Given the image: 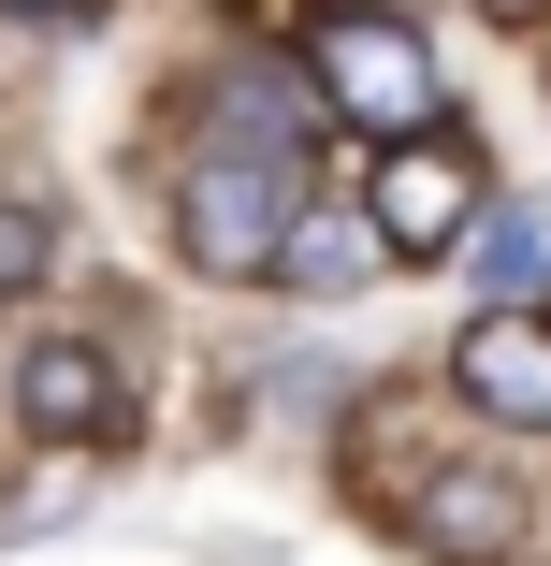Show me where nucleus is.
<instances>
[{
    "label": "nucleus",
    "instance_id": "nucleus-1",
    "mask_svg": "<svg viewBox=\"0 0 551 566\" xmlns=\"http://www.w3.org/2000/svg\"><path fill=\"white\" fill-rule=\"evenodd\" d=\"M290 218H305V160H262V146H203V160L174 175V248H189L203 276H276Z\"/></svg>",
    "mask_w": 551,
    "mask_h": 566
},
{
    "label": "nucleus",
    "instance_id": "nucleus-2",
    "mask_svg": "<svg viewBox=\"0 0 551 566\" xmlns=\"http://www.w3.org/2000/svg\"><path fill=\"white\" fill-rule=\"evenodd\" d=\"M305 73H319V102H335L349 132H435L451 117V73H435V44L406 30V15H319L305 30Z\"/></svg>",
    "mask_w": 551,
    "mask_h": 566
},
{
    "label": "nucleus",
    "instance_id": "nucleus-3",
    "mask_svg": "<svg viewBox=\"0 0 551 566\" xmlns=\"http://www.w3.org/2000/svg\"><path fill=\"white\" fill-rule=\"evenodd\" d=\"M363 203H378V248H392V262H451V248L479 233L494 175H479V146H465L451 117H435V132H392V146H378Z\"/></svg>",
    "mask_w": 551,
    "mask_h": 566
},
{
    "label": "nucleus",
    "instance_id": "nucleus-4",
    "mask_svg": "<svg viewBox=\"0 0 551 566\" xmlns=\"http://www.w3.org/2000/svg\"><path fill=\"white\" fill-rule=\"evenodd\" d=\"M15 421L44 450H102L131 421V392H117V364H102L87 334H30V349H15Z\"/></svg>",
    "mask_w": 551,
    "mask_h": 566
},
{
    "label": "nucleus",
    "instance_id": "nucleus-5",
    "mask_svg": "<svg viewBox=\"0 0 551 566\" xmlns=\"http://www.w3.org/2000/svg\"><path fill=\"white\" fill-rule=\"evenodd\" d=\"M451 378H465L479 421L551 436V305H479V319H465V349H451Z\"/></svg>",
    "mask_w": 551,
    "mask_h": 566
},
{
    "label": "nucleus",
    "instance_id": "nucleus-6",
    "mask_svg": "<svg viewBox=\"0 0 551 566\" xmlns=\"http://www.w3.org/2000/svg\"><path fill=\"white\" fill-rule=\"evenodd\" d=\"M421 552L435 566H522L537 552V494H508V480H479V465H451V480H421Z\"/></svg>",
    "mask_w": 551,
    "mask_h": 566
},
{
    "label": "nucleus",
    "instance_id": "nucleus-7",
    "mask_svg": "<svg viewBox=\"0 0 551 566\" xmlns=\"http://www.w3.org/2000/svg\"><path fill=\"white\" fill-rule=\"evenodd\" d=\"M319 117H335V102H319V73H305V87H290L276 59H233V73H218V146L305 160V146H319Z\"/></svg>",
    "mask_w": 551,
    "mask_h": 566
},
{
    "label": "nucleus",
    "instance_id": "nucleus-8",
    "mask_svg": "<svg viewBox=\"0 0 551 566\" xmlns=\"http://www.w3.org/2000/svg\"><path fill=\"white\" fill-rule=\"evenodd\" d=\"M378 262H392V248H378V203H363V189H305L276 276H290V291H363Z\"/></svg>",
    "mask_w": 551,
    "mask_h": 566
},
{
    "label": "nucleus",
    "instance_id": "nucleus-9",
    "mask_svg": "<svg viewBox=\"0 0 551 566\" xmlns=\"http://www.w3.org/2000/svg\"><path fill=\"white\" fill-rule=\"evenodd\" d=\"M465 248H479V291H494V305H522V291L551 276V233H537V218H522V203H508V218L479 203V233H465Z\"/></svg>",
    "mask_w": 551,
    "mask_h": 566
},
{
    "label": "nucleus",
    "instance_id": "nucleus-10",
    "mask_svg": "<svg viewBox=\"0 0 551 566\" xmlns=\"http://www.w3.org/2000/svg\"><path fill=\"white\" fill-rule=\"evenodd\" d=\"M44 262H59V218H44L30 189H0V305H15V291H30Z\"/></svg>",
    "mask_w": 551,
    "mask_h": 566
},
{
    "label": "nucleus",
    "instance_id": "nucleus-11",
    "mask_svg": "<svg viewBox=\"0 0 551 566\" xmlns=\"http://www.w3.org/2000/svg\"><path fill=\"white\" fill-rule=\"evenodd\" d=\"M479 15H508V30H537V15H551V0H479Z\"/></svg>",
    "mask_w": 551,
    "mask_h": 566
},
{
    "label": "nucleus",
    "instance_id": "nucleus-12",
    "mask_svg": "<svg viewBox=\"0 0 551 566\" xmlns=\"http://www.w3.org/2000/svg\"><path fill=\"white\" fill-rule=\"evenodd\" d=\"M30 15H59V0H30Z\"/></svg>",
    "mask_w": 551,
    "mask_h": 566
}]
</instances>
